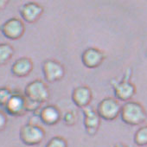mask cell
<instances>
[{"label":"cell","mask_w":147,"mask_h":147,"mask_svg":"<svg viewBox=\"0 0 147 147\" xmlns=\"http://www.w3.org/2000/svg\"><path fill=\"white\" fill-rule=\"evenodd\" d=\"M34 64L30 57L23 56L17 59L11 65V74L18 78H24L28 76L32 72Z\"/></svg>","instance_id":"obj_14"},{"label":"cell","mask_w":147,"mask_h":147,"mask_svg":"<svg viewBox=\"0 0 147 147\" xmlns=\"http://www.w3.org/2000/svg\"><path fill=\"white\" fill-rule=\"evenodd\" d=\"M42 70L44 79L49 83H54L61 81L65 76V67L58 61L47 59L42 62Z\"/></svg>","instance_id":"obj_5"},{"label":"cell","mask_w":147,"mask_h":147,"mask_svg":"<svg viewBox=\"0 0 147 147\" xmlns=\"http://www.w3.org/2000/svg\"><path fill=\"white\" fill-rule=\"evenodd\" d=\"M24 96L30 100L42 104L49 100L50 91L43 81L36 79L26 85L24 88Z\"/></svg>","instance_id":"obj_3"},{"label":"cell","mask_w":147,"mask_h":147,"mask_svg":"<svg viewBox=\"0 0 147 147\" xmlns=\"http://www.w3.org/2000/svg\"><path fill=\"white\" fill-rule=\"evenodd\" d=\"M0 30L7 39L18 40L24 35L25 25L23 20L18 18H11L0 26Z\"/></svg>","instance_id":"obj_6"},{"label":"cell","mask_w":147,"mask_h":147,"mask_svg":"<svg viewBox=\"0 0 147 147\" xmlns=\"http://www.w3.org/2000/svg\"><path fill=\"white\" fill-rule=\"evenodd\" d=\"M135 145H136V144H135ZM135 147H140V146H138V145H136Z\"/></svg>","instance_id":"obj_24"},{"label":"cell","mask_w":147,"mask_h":147,"mask_svg":"<svg viewBox=\"0 0 147 147\" xmlns=\"http://www.w3.org/2000/svg\"><path fill=\"white\" fill-rule=\"evenodd\" d=\"M40 103H37L36 101L30 100L29 99L26 98V108H27V112H37L39 111L40 107H41Z\"/></svg>","instance_id":"obj_20"},{"label":"cell","mask_w":147,"mask_h":147,"mask_svg":"<svg viewBox=\"0 0 147 147\" xmlns=\"http://www.w3.org/2000/svg\"><path fill=\"white\" fill-rule=\"evenodd\" d=\"M120 118L124 123L133 126L143 124L147 119V113L140 103L128 101L121 107Z\"/></svg>","instance_id":"obj_1"},{"label":"cell","mask_w":147,"mask_h":147,"mask_svg":"<svg viewBox=\"0 0 147 147\" xmlns=\"http://www.w3.org/2000/svg\"><path fill=\"white\" fill-rule=\"evenodd\" d=\"M45 147H67V142L63 137L55 136L47 142Z\"/></svg>","instance_id":"obj_17"},{"label":"cell","mask_w":147,"mask_h":147,"mask_svg":"<svg viewBox=\"0 0 147 147\" xmlns=\"http://www.w3.org/2000/svg\"><path fill=\"white\" fill-rule=\"evenodd\" d=\"M134 143L138 146L147 145V125L140 127L134 134Z\"/></svg>","instance_id":"obj_16"},{"label":"cell","mask_w":147,"mask_h":147,"mask_svg":"<svg viewBox=\"0 0 147 147\" xmlns=\"http://www.w3.org/2000/svg\"><path fill=\"white\" fill-rule=\"evenodd\" d=\"M106 58L105 53L97 48H88L82 53V61L88 68H96L100 67Z\"/></svg>","instance_id":"obj_11"},{"label":"cell","mask_w":147,"mask_h":147,"mask_svg":"<svg viewBox=\"0 0 147 147\" xmlns=\"http://www.w3.org/2000/svg\"><path fill=\"white\" fill-rule=\"evenodd\" d=\"M7 113L14 117L24 116L27 113L26 97L19 93H13L5 107Z\"/></svg>","instance_id":"obj_8"},{"label":"cell","mask_w":147,"mask_h":147,"mask_svg":"<svg viewBox=\"0 0 147 147\" xmlns=\"http://www.w3.org/2000/svg\"><path fill=\"white\" fill-rule=\"evenodd\" d=\"M45 130L37 124H25L20 128L19 131V138L21 141L28 146L40 144L45 138Z\"/></svg>","instance_id":"obj_2"},{"label":"cell","mask_w":147,"mask_h":147,"mask_svg":"<svg viewBox=\"0 0 147 147\" xmlns=\"http://www.w3.org/2000/svg\"><path fill=\"white\" fill-rule=\"evenodd\" d=\"M113 147H127L125 144H122V143H119V144H116Z\"/></svg>","instance_id":"obj_23"},{"label":"cell","mask_w":147,"mask_h":147,"mask_svg":"<svg viewBox=\"0 0 147 147\" xmlns=\"http://www.w3.org/2000/svg\"><path fill=\"white\" fill-rule=\"evenodd\" d=\"M82 113L84 116L83 124L87 133L90 136H94L98 132L100 125V117L99 116L97 111L90 106L83 108Z\"/></svg>","instance_id":"obj_9"},{"label":"cell","mask_w":147,"mask_h":147,"mask_svg":"<svg viewBox=\"0 0 147 147\" xmlns=\"http://www.w3.org/2000/svg\"><path fill=\"white\" fill-rule=\"evenodd\" d=\"M7 123H8V118L6 114L4 112L0 111V131H3L6 128Z\"/></svg>","instance_id":"obj_21"},{"label":"cell","mask_w":147,"mask_h":147,"mask_svg":"<svg viewBox=\"0 0 147 147\" xmlns=\"http://www.w3.org/2000/svg\"><path fill=\"white\" fill-rule=\"evenodd\" d=\"M71 98L74 104L79 108L83 109L87 107H89L93 100V92L89 87L82 85L72 91Z\"/></svg>","instance_id":"obj_10"},{"label":"cell","mask_w":147,"mask_h":147,"mask_svg":"<svg viewBox=\"0 0 147 147\" xmlns=\"http://www.w3.org/2000/svg\"><path fill=\"white\" fill-rule=\"evenodd\" d=\"M38 117L41 122L48 126L55 125L61 119V111L55 105H47L40 109Z\"/></svg>","instance_id":"obj_13"},{"label":"cell","mask_w":147,"mask_h":147,"mask_svg":"<svg viewBox=\"0 0 147 147\" xmlns=\"http://www.w3.org/2000/svg\"><path fill=\"white\" fill-rule=\"evenodd\" d=\"M121 107L119 100L113 97H107L101 100L97 106V113L100 119L107 121L116 119L120 115Z\"/></svg>","instance_id":"obj_4"},{"label":"cell","mask_w":147,"mask_h":147,"mask_svg":"<svg viewBox=\"0 0 147 147\" xmlns=\"http://www.w3.org/2000/svg\"><path fill=\"white\" fill-rule=\"evenodd\" d=\"M13 92L8 88H0V107H5L6 103L12 96Z\"/></svg>","instance_id":"obj_18"},{"label":"cell","mask_w":147,"mask_h":147,"mask_svg":"<svg viewBox=\"0 0 147 147\" xmlns=\"http://www.w3.org/2000/svg\"><path fill=\"white\" fill-rule=\"evenodd\" d=\"M15 53L14 48L10 43H0V66L6 65Z\"/></svg>","instance_id":"obj_15"},{"label":"cell","mask_w":147,"mask_h":147,"mask_svg":"<svg viewBox=\"0 0 147 147\" xmlns=\"http://www.w3.org/2000/svg\"><path fill=\"white\" fill-rule=\"evenodd\" d=\"M76 119H77V116H76V113H75V111H69L65 113V115L63 117V121L67 125L72 126L76 124Z\"/></svg>","instance_id":"obj_19"},{"label":"cell","mask_w":147,"mask_h":147,"mask_svg":"<svg viewBox=\"0 0 147 147\" xmlns=\"http://www.w3.org/2000/svg\"><path fill=\"white\" fill-rule=\"evenodd\" d=\"M115 98L118 100L128 102L136 94L135 86L127 79H123L121 82L113 85Z\"/></svg>","instance_id":"obj_12"},{"label":"cell","mask_w":147,"mask_h":147,"mask_svg":"<svg viewBox=\"0 0 147 147\" xmlns=\"http://www.w3.org/2000/svg\"><path fill=\"white\" fill-rule=\"evenodd\" d=\"M43 11V7L36 2L25 3L19 9V13L22 19L28 24L36 23L41 18Z\"/></svg>","instance_id":"obj_7"},{"label":"cell","mask_w":147,"mask_h":147,"mask_svg":"<svg viewBox=\"0 0 147 147\" xmlns=\"http://www.w3.org/2000/svg\"><path fill=\"white\" fill-rule=\"evenodd\" d=\"M10 1L8 0H0V11L5 9V7L9 5Z\"/></svg>","instance_id":"obj_22"}]
</instances>
